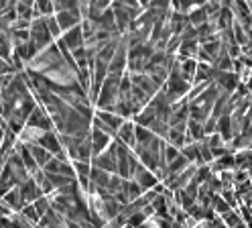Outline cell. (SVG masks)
Segmentation results:
<instances>
[{
	"mask_svg": "<svg viewBox=\"0 0 252 228\" xmlns=\"http://www.w3.org/2000/svg\"><path fill=\"white\" fill-rule=\"evenodd\" d=\"M73 167L77 169V173H80V175H88V173H90V165H88L86 161H75Z\"/></svg>",
	"mask_w": 252,
	"mask_h": 228,
	"instance_id": "6da1fadb",
	"label": "cell"
}]
</instances>
